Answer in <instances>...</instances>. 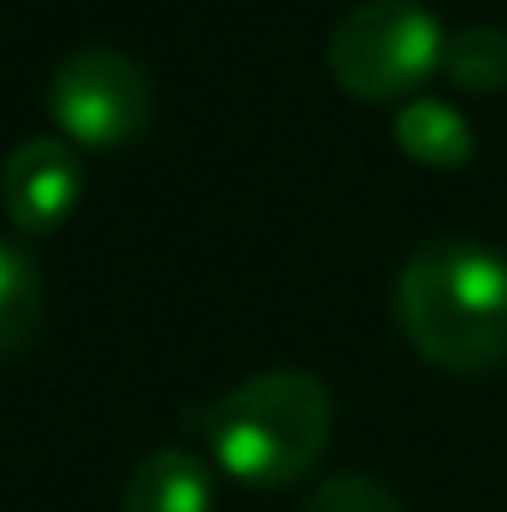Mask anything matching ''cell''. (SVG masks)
<instances>
[{
  "instance_id": "obj_1",
  "label": "cell",
  "mask_w": 507,
  "mask_h": 512,
  "mask_svg": "<svg viewBox=\"0 0 507 512\" xmlns=\"http://www.w3.org/2000/svg\"><path fill=\"white\" fill-rule=\"evenodd\" d=\"M393 314L423 363L488 373L507 358V259L473 239H433L398 269Z\"/></svg>"
},
{
  "instance_id": "obj_2",
  "label": "cell",
  "mask_w": 507,
  "mask_h": 512,
  "mask_svg": "<svg viewBox=\"0 0 507 512\" xmlns=\"http://www.w3.org/2000/svg\"><path fill=\"white\" fill-rule=\"evenodd\" d=\"M214 463L244 488H294L334 438V393L304 368H269L184 408Z\"/></svg>"
},
{
  "instance_id": "obj_3",
  "label": "cell",
  "mask_w": 507,
  "mask_h": 512,
  "mask_svg": "<svg viewBox=\"0 0 507 512\" xmlns=\"http://www.w3.org/2000/svg\"><path fill=\"white\" fill-rule=\"evenodd\" d=\"M443 25L413 0H373L338 20L329 35L334 80L368 105L413 100L433 70H443Z\"/></svg>"
},
{
  "instance_id": "obj_4",
  "label": "cell",
  "mask_w": 507,
  "mask_h": 512,
  "mask_svg": "<svg viewBox=\"0 0 507 512\" xmlns=\"http://www.w3.org/2000/svg\"><path fill=\"white\" fill-rule=\"evenodd\" d=\"M150 105V75L115 45L70 50L45 85V110L60 135L90 150H120L140 140L150 125Z\"/></svg>"
},
{
  "instance_id": "obj_5",
  "label": "cell",
  "mask_w": 507,
  "mask_h": 512,
  "mask_svg": "<svg viewBox=\"0 0 507 512\" xmlns=\"http://www.w3.org/2000/svg\"><path fill=\"white\" fill-rule=\"evenodd\" d=\"M85 194V170L65 140H25L0 165V204L25 234L60 229Z\"/></svg>"
},
{
  "instance_id": "obj_6",
  "label": "cell",
  "mask_w": 507,
  "mask_h": 512,
  "mask_svg": "<svg viewBox=\"0 0 507 512\" xmlns=\"http://www.w3.org/2000/svg\"><path fill=\"white\" fill-rule=\"evenodd\" d=\"M214 483L199 453L189 448H155L125 483L120 512H209Z\"/></svg>"
},
{
  "instance_id": "obj_7",
  "label": "cell",
  "mask_w": 507,
  "mask_h": 512,
  "mask_svg": "<svg viewBox=\"0 0 507 512\" xmlns=\"http://www.w3.org/2000/svg\"><path fill=\"white\" fill-rule=\"evenodd\" d=\"M393 140L398 150L413 160V165H428V170H458L468 165L473 155V130L468 120L448 105V100H428V95H413L398 105L393 115Z\"/></svg>"
},
{
  "instance_id": "obj_8",
  "label": "cell",
  "mask_w": 507,
  "mask_h": 512,
  "mask_svg": "<svg viewBox=\"0 0 507 512\" xmlns=\"http://www.w3.org/2000/svg\"><path fill=\"white\" fill-rule=\"evenodd\" d=\"M45 319V289L30 254L0 239V358L20 353Z\"/></svg>"
},
{
  "instance_id": "obj_9",
  "label": "cell",
  "mask_w": 507,
  "mask_h": 512,
  "mask_svg": "<svg viewBox=\"0 0 507 512\" xmlns=\"http://www.w3.org/2000/svg\"><path fill=\"white\" fill-rule=\"evenodd\" d=\"M443 75L468 95H503L507 90V30L473 25L443 45Z\"/></svg>"
},
{
  "instance_id": "obj_10",
  "label": "cell",
  "mask_w": 507,
  "mask_h": 512,
  "mask_svg": "<svg viewBox=\"0 0 507 512\" xmlns=\"http://www.w3.org/2000/svg\"><path fill=\"white\" fill-rule=\"evenodd\" d=\"M299 512H403V503L363 473H338V478H324Z\"/></svg>"
}]
</instances>
